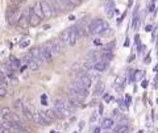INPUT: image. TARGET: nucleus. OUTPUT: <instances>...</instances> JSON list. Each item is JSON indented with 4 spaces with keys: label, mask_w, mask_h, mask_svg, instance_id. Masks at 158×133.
<instances>
[{
    "label": "nucleus",
    "mask_w": 158,
    "mask_h": 133,
    "mask_svg": "<svg viewBox=\"0 0 158 133\" xmlns=\"http://www.w3.org/2000/svg\"><path fill=\"white\" fill-rule=\"evenodd\" d=\"M99 113H100V115L103 113V104H100V106H99Z\"/></svg>",
    "instance_id": "nucleus-42"
},
{
    "label": "nucleus",
    "mask_w": 158,
    "mask_h": 133,
    "mask_svg": "<svg viewBox=\"0 0 158 133\" xmlns=\"http://www.w3.org/2000/svg\"><path fill=\"white\" fill-rule=\"evenodd\" d=\"M153 31V27L152 25H146L145 27V32H152Z\"/></svg>",
    "instance_id": "nucleus-38"
},
{
    "label": "nucleus",
    "mask_w": 158,
    "mask_h": 133,
    "mask_svg": "<svg viewBox=\"0 0 158 133\" xmlns=\"http://www.w3.org/2000/svg\"><path fill=\"white\" fill-rule=\"evenodd\" d=\"M0 133H12V132H11V129H9V128L3 127L2 129H0Z\"/></svg>",
    "instance_id": "nucleus-36"
},
{
    "label": "nucleus",
    "mask_w": 158,
    "mask_h": 133,
    "mask_svg": "<svg viewBox=\"0 0 158 133\" xmlns=\"http://www.w3.org/2000/svg\"><path fill=\"white\" fill-rule=\"evenodd\" d=\"M133 60H135V56H131V57H129V60H128V62H132Z\"/></svg>",
    "instance_id": "nucleus-48"
},
{
    "label": "nucleus",
    "mask_w": 158,
    "mask_h": 133,
    "mask_svg": "<svg viewBox=\"0 0 158 133\" xmlns=\"http://www.w3.org/2000/svg\"><path fill=\"white\" fill-rule=\"evenodd\" d=\"M118 106H120V108H123V110H124V108H125V106H124V102H123V100H118Z\"/></svg>",
    "instance_id": "nucleus-40"
},
{
    "label": "nucleus",
    "mask_w": 158,
    "mask_h": 133,
    "mask_svg": "<svg viewBox=\"0 0 158 133\" xmlns=\"http://www.w3.org/2000/svg\"><path fill=\"white\" fill-rule=\"evenodd\" d=\"M24 62H25V65H27V67L29 69V70H32V71H36V70H38V67H40V65L36 62L32 58V56L31 54H27V56H24Z\"/></svg>",
    "instance_id": "nucleus-5"
},
{
    "label": "nucleus",
    "mask_w": 158,
    "mask_h": 133,
    "mask_svg": "<svg viewBox=\"0 0 158 133\" xmlns=\"http://www.w3.org/2000/svg\"><path fill=\"white\" fill-rule=\"evenodd\" d=\"M144 62H145V63H150V57H146Z\"/></svg>",
    "instance_id": "nucleus-44"
},
{
    "label": "nucleus",
    "mask_w": 158,
    "mask_h": 133,
    "mask_svg": "<svg viewBox=\"0 0 158 133\" xmlns=\"http://www.w3.org/2000/svg\"><path fill=\"white\" fill-rule=\"evenodd\" d=\"M94 133H100V128H95V129H94Z\"/></svg>",
    "instance_id": "nucleus-45"
},
{
    "label": "nucleus",
    "mask_w": 158,
    "mask_h": 133,
    "mask_svg": "<svg viewBox=\"0 0 158 133\" xmlns=\"http://www.w3.org/2000/svg\"><path fill=\"white\" fill-rule=\"evenodd\" d=\"M45 112H46V115H48L49 117H50L52 120L56 119V113H54V111H53V110H48V111H45Z\"/></svg>",
    "instance_id": "nucleus-31"
},
{
    "label": "nucleus",
    "mask_w": 158,
    "mask_h": 133,
    "mask_svg": "<svg viewBox=\"0 0 158 133\" xmlns=\"http://www.w3.org/2000/svg\"><path fill=\"white\" fill-rule=\"evenodd\" d=\"M40 6H41V11H42V15H44V17H52L53 16V13H52V9L50 7L48 6V3L45 2V0H40Z\"/></svg>",
    "instance_id": "nucleus-8"
},
{
    "label": "nucleus",
    "mask_w": 158,
    "mask_h": 133,
    "mask_svg": "<svg viewBox=\"0 0 158 133\" xmlns=\"http://www.w3.org/2000/svg\"><path fill=\"white\" fill-rule=\"evenodd\" d=\"M3 119L6 121H16V123H21V119H20V116L17 115V113H13L12 111L8 113V115L3 116Z\"/></svg>",
    "instance_id": "nucleus-12"
},
{
    "label": "nucleus",
    "mask_w": 158,
    "mask_h": 133,
    "mask_svg": "<svg viewBox=\"0 0 158 133\" xmlns=\"http://www.w3.org/2000/svg\"><path fill=\"white\" fill-rule=\"evenodd\" d=\"M96 117H98V115H96V112H94V113H92V115H91V119H90V121H91V123H94V121H95V120H96Z\"/></svg>",
    "instance_id": "nucleus-37"
},
{
    "label": "nucleus",
    "mask_w": 158,
    "mask_h": 133,
    "mask_svg": "<svg viewBox=\"0 0 158 133\" xmlns=\"http://www.w3.org/2000/svg\"><path fill=\"white\" fill-rule=\"evenodd\" d=\"M113 133H129V128H128L127 125H117L115 129H113Z\"/></svg>",
    "instance_id": "nucleus-20"
},
{
    "label": "nucleus",
    "mask_w": 158,
    "mask_h": 133,
    "mask_svg": "<svg viewBox=\"0 0 158 133\" xmlns=\"http://www.w3.org/2000/svg\"><path fill=\"white\" fill-rule=\"evenodd\" d=\"M146 86H148V83H146V81H144V82H142V87H144V88H145Z\"/></svg>",
    "instance_id": "nucleus-49"
},
{
    "label": "nucleus",
    "mask_w": 158,
    "mask_h": 133,
    "mask_svg": "<svg viewBox=\"0 0 158 133\" xmlns=\"http://www.w3.org/2000/svg\"><path fill=\"white\" fill-rule=\"evenodd\" d=\"M103 90H104V86H103V83H102V82H99V83H96L95 88H94V94H95L96 96H98V95H102Z\"/></svg>",
    "instance_id": "nucleus-23"
},
{
    "label": "nucleus",
    "mask_w": 158,
    "mask_h": 133,
    "mask_svg": "<svg viewBox=\"0 0 158 133\" xmlns=\"http://www.w3.org/2000/svg\"><path fill=\"white\" fill-rule=\"evenodd\" d=\"M8 95V90L6 87H0V98H4Z\"/></svg>",
    "instance_id": "nucleus-29"
},
{
    "label": "nucleus",
    "mask_w": 158,
    "mask_h": 133,
    "mask_svg": "<svg viewBox=\"0 0 158 133\" xmlns=\"http://www.w3.org/2000/svg\"><path fill=\"white\" fill-rule=\"evenodd\" d=\"M0 112H2L3 116H6V115H8V113L11 112V110H9V108H7V107H4V108H2V111H0Z\"/></svg>",
    "instance_id": "nucleus-34"
},
{
    "label": "nucleus",
    "mask_w": 158,
    "mask_h": 133,
    "mask_svg": "<svg viewBox=\"0 0 158 133\" xmlns=\"http://www.w3.org/2000/svg\"><path fill=\"white\" fill-rule=\"evenodd\" d=\"M56 2H57L61 11H70V9H73L74 7H75L70 0H56Z\"/></svg>",
    "instance_id": "nucleus-6"
},
{
    "label": "nucleus",
    "mask_w": 158,
    "mask_h": 133,
    "mask_svg": "<svg viewBox=\"0 0 158 133\" xmlns=\"http://www.w3.org/2000/svg\"><path fill=\"white\" fill-rule=\"evenodd\" d=\"M70 104L74 108H85L86 107V104L85 103H82V100L77 99V98H73V96H70Z\"/></svg>",
    "instance_id": "nucleus-15"
},
{
    "label": "nucleus",
    "mask_w": 158,
    "mask_h": 133,
    "mask_svg": "<svg viewBox=\"0 0 158 133\" xmlns=\"http://www.w3.org/2000/svg\"><path fill=\"white\" fill-rule=\"evenodd\" d=\"M113 119H111V117H106V119H103L102 121V128L104 131H108V129H111V128L113 127Z\"/></svg>",
    "instance_id": "nucleus-14"
},
{
    "label": "nucleus",
    "mask_w": 158,
    "mask_h": 133,
    "mask_svg": "<svg viewBox=\"0 0 158 133\" xmlns=\"http://www.w3.org/2000/svg\"><path fill=\"white\" fill-rule=\"evenodd\" d=\"M74 133H77V132H74Z\"/></svg>",
    "instance_id": "nucleus-52"
},
{
    "label": "nucleus",
    "mask_w": 158,
    "mask_h": 133,
    "mask_svg": "<svg viewBox=\"0 0 158 133\" xmlns=\"http://www.w3.org/2000/svg\"><path fill=\"white\" fill-rule=\"evenodd\" d=\"M17 25H19V28H21V29H27L29 27L28 13L27 12H21V15H20V17H19V20H17Z\"/></svg>",
    "instance_id": "nucleus-7"
},
{
    "label": "nucleus",
    "mask_w": 158,
    "mask_h": 133,
    "mask_svg": "<svg viewBox=\"0 0 158 133\" xmlns=\"http://www.w3.org/2000/svg\"><path fill=\"white\" fill-rule=\"evenodd\" d=\"M27 0H12V6H17V7H21Z\"/></svg>",
    "instance_id": "nucleus-28"
},
{
    "label": "nucleus",
    "mask_w": 158,
    "mask_h": 133,
    "mask_svg": "<svg viewBox=\"0 0 158 133\" xmlns=\"http://www.w3.org/2000/svg\"><path fill=\"white\" fill-rule=\"evenodd\" d=\"M2 128H3V123H0V129H2Z\"/></svg>",
    "instance_id": "nucleus-50"
},
{
    "label": "nucleus",
    "mask_w": 158,
    "mask_h": 133,
    "mask_svg": "<svg viewBox=\"0 0 158 133\" xmlns=\"http://www.w3.org/2000/svg\"><path fill=\"white\" fill-rule=\"evenodd\" d=\"M45 2L48 3V6L50 7V9H52V13L53 15H59V12H61V9H59V7H58V4H57V2L56 0H45Z\"/></svg>",
    "instance_id": "nucleus-11"
},
{
    "label": "nucleus",
    "mask_w": 158,
    "mask_h": 133,
    "mask_svg": "<svg viewBox=\"0 0 158 133\" xmlns=\"http://www.w3.org/2000/svg\"><path fill=\"white\" fill-rule=\"evenodd\" d=\"M15 108H16V110H19V111H23V108H24V104H23V102L21 100H16L15 102Z\"/></svg>",
    "instance_id": "nucleus-26"
},
{
    "label": "nucleus",
    "mask_w": 158,
    "mask_h": 133,
    "mask_svg": "<svg viewBox=\"0 0 158 133\" xmlns=\"http://www.w3.org/2000/svg\"><path fill=\"white\" fill-rule=\"evenodd\" d=\"M106 11H107L108 17H112V16H113V13H115V7H113V2H108V6H107V8H106Z\"/></svg>",
    "instance_id": "nucleus-22"
},
{
    "label": "nucleus",
    "mask_w": 158,
    "mask_h": 133,
    "mask_svg": "<svg viewBox=\"0 0 158 133\" xmlns=\"http://www.w3.org/2000/svg\"><path fill=\"white\" fill-rule=\"evenodd\" d=\"M29 44H31V41H29V40H25V41L20 42V48H21V49H24V48H27V46H29Z\"/></svg>",
    "instance_id": "nucleus-33"
},
{
    "label": "nucleus",
    "mask_w": 158,
    "mask_h": 133,
    "mask_svg": "<svg viewBox=\"0 0 158 133\" xmlns=\"http://www.w3.org/2000/svg\"><path fill=\"white\" fill-rule=\"evenodd\" d=\"M41 103H42L44 106L48 104V96H46V95H42V96H41Z\"/></svg>",
    "instance_id": "nucleus-35"
},
{
    "label": "nucleus",
    "mask_w": 158,
    "mask_h": 133,
    "mask_svg": "<svg viewBox=\"0 0 158 133\" xmlns=\"http://www.w3.org/2000/svg\"><path fill=\"white\" fill-rule=\"evenodd\" d=\"M52 44H53V50H54V53H62L63 45L61 44V41L56 40V41H52Z\"/></svg>",
    "instance_id": "nucleus-19"
},
{
    "label": "nucleus",
    "mask_w": 158,
    "mask_h": 133,
    "mask_svg": "<svg viewBox=\"0 0 158 133\" xmlns=\"http://www.w3.org/2000/svg\"><path fill=\"white\" fill-rule=\"evenodd\" d=\"M28 23L31 27H38L40 23H41V19H40L36 13L33 12V8L31 7L28 9Z\"/></svg>",
    "instance_id": "nucleus-4"
},
{
    "label": "nucleus",
    "mask_w": 158,
    "mask_h": 133,
    "mask_svg": "<svg viewBox=\"0 0 158 133\" xmlns=\"http://www.w3.org/2000/svg\"><path fill=\"white\" fill-rule=\"evenodd\" d=\"M87 58H88L90 61H96V60H98V53H96L95 50H92V52H90V53L87 54Z\"/></svg>",
    "instance_id": "nucleus-25"
},
{
    "label": "nucleus",
    "mask_w": 158,
    "mask_h": 133,
    "mask_svg": "<svg viewBox=\"0 0 158 133\" xmlns=\"http://www.w3.org/2000/svg\"><path fill=\"white\" fill-rule=\"evenodd\" d=\"M32 8H33V12L36 13L40 19H44V15H42V11H41V6H40V2H37L36 4H34V7H32Z\"/></svg>",
    "instance_id": "nucleus-21"
},
{
    "label": "nucleus",
    "mask_w": 158,
    "mask_h": 133,
    "mask_svg": "<svg viewBox=\"0 0 158 133\" xmlns=\"http://www.w3.org/2000/svg\"><path fill=\"white\" fill-rule=\"evenodd\" d=\"M124 46H129V40H128V38H127L125 42H124Z\"/></svg>",
    "instance_id": "nucleus-46"
},
{
    "label": "nucleus",
    "mask_w": 158,
    "mask_h": 133,
    "mask_svg": "<svg viewBox=\"0 0 158 133\" xmlns=\"http://www.w3.org/2000/svg\"><path fill=\"white\" fill-rule=\"evenodd\" d=\"M15 131H16V133H29V129L25 128L24 125H21L20 128H17V129H15Z\"/></svg>",
    "instance_id": "nucleus-27"
},
{
    "label": "nucleus",
    "mask_w": 158,
    "mask_h": 133,
    "mask_svg": "<svg viewBox=\"0 0 158 133\" xmlns=\"http://www.w3.org/2000/svg\"><path fill=\"white\" fill-rule=\"evenodd\" d=\"M83 127H85V121H81V123H79V128H81V129H82Z\"/></svg>",
    "instance_id": "nucleus-43"
},
{
    "label": "nucleus",
    "mask_w": 158,
    "mask_h": 133,
    "mask_svg": "<svg viewBox=\"0 0 158 133\" xmlns=\"http://www.w3.org/2000/svg\"><path fill=\"white\" fill-rule=\"evenodd\" d=\"M38 113H40V117H41V120H42V123H44V125H49V124H50V123L53 121L50 117L46 115V112H45V111H40Z\"/></svg>",
    "instance_id": "nucleus-18"
},
{
    "label": "nucleus",
    "mask_w": 158,
    "mask_h": 133,
    "mask_svg": "<svg viewBox=\"0 0 158 133\" xmlns=\"http://www.w3.org/2000/svg\"><path fill=\"white\" fill-rule=\"evenodd\" d=\"M29 54H31L32 58H33V60L38 63V65H40V63H41V62H45V61H44V58H42V54H41V52H40V48H33Z\"/></svg>",
    "instance_id": "nucleus-10"
},
{
    "label": "nucleus",
    "mask_w": 158,
    "mask_h": 133,
    "mask_svg": "<svg viewBox=\"0 0 158 133\" xmlns=\"http://www.w3.org/2000/svg\"><path fill=\"white\" fill-rule=\"evenodd\" d=\"M144 77V71H141V70H138V71H136V77L133 78V79H136V81H140L141 78Z\"/></svg>",
    "instance_id": "nucleus-30"
},
{
    "label": "nucleus",
    "mask_w": 158,
    "mask_h": 133,
    "mask_svg": "<svg viewBox=\"0 0 158 133\" xmlns=\"http://www.w3.org/2000/svg\"><path fill=\"white\" fill-rule=\"evenodd\" d=\"M70 96L77 98V99H79V100H83L88 96V88L82 86L81 83L74 82L70 86Z\"/></svg>",
    "instance_id": "nucleus-2"
},
{
    "label": "nucleus",
    "mask_w": 158,
    "mask_h": 133,
    "mask_svg": "<svg viewBox=\"0 0 158 133\" xmlns=\"http://www.w3.org/2000/svg\"><path fill=\"white\" fill-rule=\"evenodd\" d=\"M94 44H95V45H102V42L99 41V40H96V41H94Z\"/></svg>",
    "instance_id": "nucleus-47"
},
{
    "label": "nucleus",
    "mask_w": 158,
    "mask_h": 133,
    "mask_svg": "<svg viewBox=\"0 0 158 133\" xmlns=\"http://www.w3.org/2000/svg\"><path fill=\"white\" fill-rule=\"evenodd\" d=\"M154 4H150V6H149V8H148V11H149V12H153V11H154Z\"/></svg>",
    "instance_id": "nucleus-39"
},
{
    "label": "nucleus",
    "mask_w": 158,
    "mask_h": 133,
    "mask_svg": "<svg viewBox=\"0 0 158 133\" xmlns=\"http://www.w3.org/2000/svg\"><path fill=\"white\" fill-rule=\"evenodd\" d=\"M70 2L74 4V6H77V4H79V3L82 2V0H70Z\"/></svg>",
    "instance_id": "nucleus-41"
},
{
    "label": "nucleus",
    "mask_w": 158,
    "mask_h": 133,
    "mask_svg": "<svg viewBox=\"0 0 158 133\" xmlns=\"http://www.w3.org/2000/svg\"><path fill=\"white\" fill-rule=\"evenodd\" d=\"M108 29H110V25H108L107 21H104L103 19H95L88 25V33L100 36V34H104Z\"/></svg>",
    "instance_id": "nucleus-1"
},
{
    "label": "nucleus",
    "mask_w": 158,
    "mask_h": 133,
    "mask_svg": "<svg viewBox=\"0 0 158 133\" xmlns=\"http://www.w3.org/2000/svg\"><path fill=\"white\" fill-rule=\"evenodd\" d=\"M112 58H113V54L111 52V49H106L102 54V60L106 61V62H110V61H112Z\"/></svg>",
    "instance_id": "nucleus-17"
},
{
    "label": "nucleus",
    "mask_w": 158,
    "mask_h": 133,
    "mask_svg": "<svg viewBox=\"0 0 158 133\" xmlns=\"http://www.w3.org/2000/svg\"><path fill=\"white\" fill-rule=\"evenodd\" d=\"M92 69L98 73H102V71H106L107 65H106V62H96V63L92 65Z\"/></svg>",
    "instance_id": "nucleus-16"
},
{
    "label": "nucleus",
    "mask_w": 158,
    "mask_h": 133,
    "mask_svg": "<svg viewBox=\"0 0 158 133\" xmlns=\"http://www.w3.org/2000/svg\"><path fill=\"white\" fill-rule=\"evenodd\" d=\"M103 133H110V132H108V131H104V132H103Z\"/></svg>",
    "instance_id": "nucleus-51"
},
{
    "label": "nucleus",
    "mask_w": 158,
    "mask_h": 133,
    "mask_svg": "<svg viewBox=\"0 0 158 133\" xmlns=\"http://www.w3.org/2000/svg\"><path fill=\"white\" fill-rule=\"evenodd\" d=\"M138 20H140V19H138V9H137V11L135 12V15H133V21H132V27L133 28L138 27Z\"/></svg>",
    "instance_id": "nucleus-24"
},
{
    "label": "nucleus",
    "mask_w": 158,
    "mask_h": 133,
    "mask_svg": "<svg viewBox=\"0 0 158 133\" xmlns=\"http://www.w3.org/2000/svg\"><path fill=\"white\" fill-rule=\"evenodd\" d=\"M79 40V34L77 32V28H70V36H69V45L74 46Z\"/></svg>",
    "instance_id": "nucleus-9"
},
{
    "label": "nucleus",
    "mask_w": 158,
    "mask_h": 133,
    "mask_svg": "<svg viewBox=\"0 0 158 133\" xmlns=\"http://www.w3.org/2000/svg\"><path fill=\"white\" fill-rule=\"evenodd\" d=\"M20 15H21V9H20V7L12 6V7L8 8V11H7V20H8L9 25H15V24L17 23Z\"/></svg>",
    "instance_id": "nucleus-3"
},
{
    "label": "nucleus",
    "mask_w": 158,
    "mask_h": 133,
    "mask_svg": "<svg viewBox=\"0 0 158 133\" xmlns=\"http://www.w3.org/2000/svg\"><path fill=\"white\" fill-rule=\"evenodd\" d=\"M69 36H70V29H66L65 32H62L61 33V37L58 38L59 41H61V44L63 46L65 45H69Z\"/></svg>",
    "instance_id": "nucleus-13"
},
{
    "label": "nucleus",
    "mask_w": 158,
    "mask_h": 133,
    "mask_svg": "<svg viewBox=\"0 0 158 133\" xmlns=\"http://www.w3.org/2000/svg\"><path fill=\"white\" fill-rule=\"evenodd\" d=\"M112 117H113V119H120V111H118V110H113Z\"/></svg>",
    "instance_id": "nucleus-32"
}]
</instances>
